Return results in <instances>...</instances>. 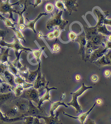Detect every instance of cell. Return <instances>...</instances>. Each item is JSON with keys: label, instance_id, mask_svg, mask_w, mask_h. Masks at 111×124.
I'll return each mask as SVG.
<instances>
[{"label": "cell", "instance_id": "cell-1", "mask_svg": "<svg viewBox=\"0 0 111 124\" xmlns=\"http://www.w3.org/2000/svg\"><path fill=\"white\" fill-rule=\"evenodd\" d=\"M92 86H86L84 85V83H83L82 87L79 89L75 93H71V94L72 95V100L71 102L67 103V105L68 106H72L76 110V112L78 113L82 112L81 107L77 101V98L79 96L82 94L85 90L88 89L92 88Z\"/></svg>", "mask_w": 111, "mask_h": 124}, {"label": "cell", "instance_id": "cell-2", "mask_svg": "<svg viewBox=\"0 0 111 124\" xmlns=\"http://www.w3.org/2000/svg\"><path fill=\"white\" fill-rule=\"evenodd\" d=\"M60 111L57 110L55 115H51L50 116H39L37 118H43L45 120L46 124H63L62 122L58 118L59 116Z\"/></svg>", "mask_w": 111, "mask_h": 124}, {"label": "cell", "instance_id": "cell-3", "mask_svg": "<svg viewBox=\"0 0 111 124\" xmlns=\"http://www.w3.org/2000/svg\"><path fill=\"white\" fill-rule=\"evenodd\" d=\"M96 104V103L95 102V103L93 105L92 107V108L89 109V110L88 112H87L86 113H81V114H80L79 116H78V117H75L73 116H70V115L67 114V113L65 112H63V114H64V115L68 116L69 117H71V118H74V119H78V120H79V121H80L81 122V124H83L84 122L85 121V119H86V117H87V116L88 115V114L90 113L91 112L93 108H94V107H95Z\"/></svg>", "mask_w": 111, "mask_h": 124}, {"label": "cell", "instance_id": "cell-4", "mask_svg": "<svg viewBox=\"0 0 111 124\" xmlns=\"http://www.w3.org/2000/svg\"><path fill=\"white\" fill-rule=\"evenodd\" d=\"M27 94L28 97L29 99L36 102L37 103H39V94L37 90L34 89H32L28 91Z\"/></svg>", "mask_w": 111, "mask_h": 124}, {"label": "cell", "instance_id": "cell-5", "mask_svg": "<svg viewBox=\"0 0 111 124\" xmlns=\"http://www.w3.org/2000/svg\"><path fill=\"white\" fill-rule=\"evenodd\" d=\"M48 82L47 84L46 85L45 88L47 89V91H46V93L43 96V97L40 99L39 101V106H38V108L39 109H41L42 108H41V105L42 104V102L44 101L45 100H48L51 103H52V102L49 100V98L50 97V95H49V91L51 90L52 89H57V88H55V87H52V88H49L48 87Z\"/></svg>", "mask_w": 111, "mask_h": 124}, {"label": "cell", "instance_id": "cell-6", "mask_svg": "<svg viewBox=\"0 0 111 124\" xmlns=\"http://www.w3.org/2000/svg\"><path fill=\"white\" fill-rule=\"evenodd\" d=\"M61 99L60 101L57 102H52L51 107V110H50V114L51 115H54V112L56 110L57 107L60 105H63L66 108H68V106L65 104L64 102H61Z\"/></svg>", "mask_w": 111, "mask_h": 124}, {"label": "cell", "instance_id": "cell-7", "mask_svg": "<svg viewBox=\"0 0 111 124\" xmlns=\"http://www.w3.org/2000/svg\"><path fill=\"white\" fill-rule=\"evenodd\" d=\"M34 118L33 117L31 116L27 118L26 124H33L34 121Z\"/></svg>", "mask_w": 111, "mask_h": 124}, {"label": "cell", "instance_id": "cell-8", "mask_svg": "<svg viewBox=\"0 0 111 124\" xmlns=\"http://www.w3.org/2000/svg\"><path fill=\"white\" fill-rule=\"evenodd\" d=\"M33 124H43L42 123H40L39 121V118L37 117L34 118V121Z\"/></svg>", "mask_w": 111, "mask_h": 124}, {"label": "cell", "instance_id": "cell-9", "mask_svg": "<svg viewBox=\"0 0 111 124\" xmlns=\"http://www.w3.org/2000/svg\"><path fill=\"white\" fill-rule=\"evenodd\" d=\"M91 79L92 81L94 82H96L97 81L98 79V77L96 75H94L92 76Z\"/></svg>", "mask_w": 111, "mask_h": 124}, {"label": "cell", "instance_id": "cell-10", "mask_svg": "<svg viewBox=\"0 0 111 124\" xmlns=\"http://www.w3.org/2000/svg\"><path fill=\"white\" fill-rule=\"evenodd\" d=\"M96 104H97L98 105H101L102 104V100L100 99H97L96 101Z\"/></svg>", "mask_w": 111, "mask_h": 124}, {"label": "cell", "instance_id": "cell-11", "mask_svg": "<svg viewBox=\"0 0 111 124\" xmlns=\"http://www.w3.org/2000/svg\"><path fill=\"white\" fill-rule=\"evenodd\" d=\"M75 79L77 81H80L81 79L80 76L79 75H76V76H75Z\"/></svg>", "mask_w": 111, "mask_h": 124}, {"label": "cell", "instance_id": "cell-12", "mask_svg": "<svg viewBox=\"0 0 111 124\" xmlns=\"http://www.w3.org/2000/svg\"><path fill=\"white\" fill-rule=\"evenodd\" d=\"M105 75L106 76H108L110 75V72L109 70H106L105 72Z\"/></svg>", "mask_w": 111, "mask_h": 124}]
</instances>
